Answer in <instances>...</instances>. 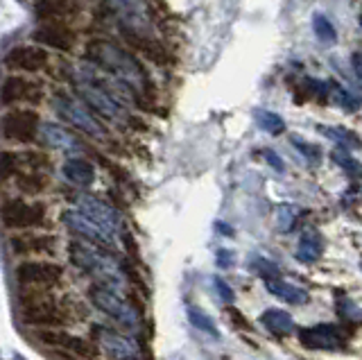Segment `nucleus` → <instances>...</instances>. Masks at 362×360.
I'll return each mask as SVG.
<instances>
[{
	"mask_svg": "<svg viewBox=\"0 0 362 360\" xmlns=\"http://www.w3.org/2000/svg\"><path fill=\"white\" fill-rule=\"evenodd\" d=\"M84 59L113 75L124 86H129L136 98H145L150 91V80H147V73L141 62L132 52L120 48L118 43L109 39H90L84 46Z\"/></svg>",
	"mask_w": 362,
	"mask_h": 360,
	"instance_id": "1",
	"label": "nucleus"
},
{
	"mask_svg": "<svg viewBox=\"0 0 362 360\" xmlns=\"http://www.w3.org/2000/svg\"><path fill=\"white\" fill-rule=\"evenodd\" d=\"M71 261L79 272L88 274L100 286H107L111 290H124V274L118 265V261L109 254V250L100 245H93L88 240H73L71 243Z\"/></svg>",
	"mask_w": 362,
	"mask_h": 360,
	"instance_id": "2",
	"label": "nucleus"
},
{
	"mask_svg": "<svg viewBox=\"0 0 362 360\" xmlns=\"http://www.w3.org/2000/svg\"><path fill=\"white\" fill-rule=\"evenodd\" d=\"M50 103H52L54 114L59 116L64 122H68L71 127L79 129L82 134H86V137L95 139V141H109L107 127L102 125V120L88 109V105L75 91H68V88H54Z\"/></svg>",
	"mask_w": 362,
	"mask_h": 360,
	"instance_id": "3",
	"label": "nucleus"
},
{
	"mask_svg": "<svg viewBox=\"0 0 362 360\" xmlns=\"http://www.w3.org/2000/svg\"><path fill=\"white\" fill-rule=\"evenodd\" d=\"M45 222H48V204L45 202L18 193L0 199V224L5 229H43Z\"/></svg>",
	"mask_w": 362,
	"mask_h": 360,
	"instance_id": "4",
	"label": "nucleus"
},
{
	"mask_svg": "<svg viewBox=\"0 0 362 360\" xmlns=\"http://www.w3.org/2000/svg\"><path fill=\"white\" fill-rule=\"evenodd\" d=\"M43 118L34 107H9L0 114V139L9 145L30 148L41 141Z\"/></svg>",
	"mask_w": 362,
	"mask_h": 360,
	"instance_id": "5",
	"label": "nucleus"
},
{
	"mask_svg": "<svg viewBox=\"0 0 362 360\" xmlns=\"http://www.w3.org/2000/svg\"><path fill=\"white\" fill-rule=\"evenodd\" d=\"M45 84L34 75L7 73L0 82V105L9 107H41L45 103Z\"/></svg>",
	"mask_w": 362,
	"mask_h": 360,
	"instance_id": "6",
	"label": "nucleus"
},
{
	"mask_svg": "<svg viewBox=\"0 0 362 360\" xmlns=\"http://www.w3.org/2000/svg\"><path fill=\"white\" fill-rule=\"evenodd\" d=\"M3 66L9 73H21V75H41L52 66V54L48 48L39 46V43H16L11 46L5 57Z\"/></svg>",
	"mask_w": 362,
	"mask_h": 360,
	"instance_id": "7",
	"label": "nucleus"
},
{
	"mask_svg": "<svg viewBox=\"0 0 362 360\" xmlns=\"http://www.w3.org/2000/svg\"><path fill=\"white\" fill-rule=\"evenodd\" d=\"M34 337H37L39 344L48 347L50 352L68 356L73 360H93L98 356V349L90 340L64 333L62 329H34Z\"/></svg>",
	"mask_w": 362,
	"mask_h": 360,
	"instance_id": "8",
	"label": "nucleus"
},
{
	"mask_svg": "<svg viewBox=\"0 0 362 360\" xmlns=\"http://www.w3.org/2000/svg\"><path fill=\"white\" fill-rule=\"evenodd\" d=\"M88 297L90 301L95 303V308H100L105 315L116 320L120 326L129 331H136L139 329V313L132 306V303L122 297V292L118 290H111L107 286H100V284H93L88 290Z\"/></svg>",
	"mask_w": 362,
	"mask_h": 360,
	"instance_id": "9",
	"label": "nucleus"
},
{
	"mask_svg": "<svg viewBox=\"0 0 362 360\" xmlns=\"http://www.w3.org/2000/svg\"><path fill=\"white\" fill-rule=\"evenodd\" d=\"M21 322L32 326V329H64L71 322L64 303L54 301V297L41 301H23L18 303Z\"/></svg>",
	"mask_w": 362,
	"mask_h": 360,
	"instance_id": "10",
	"label": "nucleus"
},
{
	"mask_svg": "<svg viewBox=\"0 0 362 360\" xmlns=\"http://www.w3.org/2000/svg\"><path fill=\"white\" fill-rule=\"evenodd\" d=\"M52 156L45 150H0V184L25 170H52Z\"/></svg>",
	"mask_w": 362,
	"mask_h": 360,
	"instance_id": "11",
	"label": "nucleus"
},
{
	"mask_svg": "<svg viewBox=\"0 0 362 360\" xmlns=\"http://www.w3.org/2000/svg\"><path fill=\"white\" fill-rule=\"evenodd\" d=\"M7 247L14 256H50L57 252V236L41 229H23L11 231L7 238Z\"/></svg>",
	"mask_w": 362,
	"mask_h": 360,
	"instance_id": "12",
	"label": "nucleus"
},
{
	"mask_svg": "<svg viewBox=\"0 0 362 360\" xmlns=\"http://www.w3.org/2000/svg\"><path fill=\"white\" fill-rule=\"evenodd\" d=\"M14 279L18 288L25 286H37V288H52L64 279V267L59 263L50 261H23L14 267Z\"/></svg>",
	"mask_w": 362,
	"mask_h": 360,
	"instance_id": "13",
	"label": "nucleus"
},
{
	"mask_svg": "<svg viewBox=\"0 0 362 360\" xmlns=\"http://www.w3.org/2000/svg\"><path fill=\"white\" fill-rule=\"evenodd\" d=\"M30 41L48 50L73 52L77 48L79 37L73 23H37V28L30 32Z\"/></svg>",
	"mask_w": 362,
	"mask_h": 360,
	"instance_id": "14",
	"label": "nucleus"
},
{
	"mask_svg": "<svg viewBox=\"0 0 362 360\" xmlns=\"http://www.w3.org/2000/svg\"><path fill=\"white\" fill-rule=\"evenodd\" d=\"M62 222L66 224L68 229H71L73 233H77L82 240H88V243H93V245H100V247H105V250H109V247H116L118 240L113 238L111 233H107L105 229L100 227L98 222L90 220L86 213H82L77 207H71V209H66L62 213Z\"/></svg>",
	"mask_w": 362,
	"mask_h": 360,
	"instance_id": "15",
	"label": "nucleus"
},
{
	"mask_svg": "<svg viewBox=\"0 0 362 360\" xmlns=\"http://www.w3.org/2000/svg\"><path fill=\"white\" fill-rule=\"evenodd\" d=\"M75 207H77L79 211H82V213H86V216H88L90 220H93V222H98L102 229L113 236V238L120 240L122 220H120V216H118V211L113 209V207H109L107 202H102V199H98V197H93V195L82 193V195H77V197H75Z\"/></svg>",
	"mask_w": 362,
	"mask_h": 360,
	"instance_id": "16",
	"label": "nucleus"
},
{
	"mask_svg": "<svg viewBox=\"0 0 362 360\" xmlns=\"http://www.w3.org/2000/svg\"><path fill=\"white\" fill-rule=\"evenodd\" d=\"M79 0H32V14L37 23H73L82 16Z\"/></svg>",
	"mask_w": 362,
	"mask_h": 360,
	"instance_id": "17",
	"label": "nucleus"
},
{
	"mask_svg": "<svg viewBox=\"0 0 362 360\" xmlns=\"http://www.w3.org/2000/svg\"><path fill=\"white\" fill-rule=\"evenodd\" d=\"M100 3H105V7L120 18L118 25L143 32V35L150 32V12H147L145 0H100Z\"/></svg>",
	"mask_w": 362,
	"mask_h": 360,
	"instance_id": "18",
	"label": "nucleus"
},
{
	"mask_svg": "<svg viewBox=\"0 0 362 360\" xmlns=\"http://www.w3.org/2000/svg\"><path fill=\"white\" fill-rule=\"evenodd\" d=\"M39 143L45 145L48 150L62 152L68 156H82V152H84V143L79 141L71 129H66L64 125L52 122V120H43Z\"/></svg>",
	"mask_w": 362,
	"mask_h": 360,
	"instance_id": "19",
	"label": "nucleus"
},
{
	"mask_svg": "<svg viewBox=\"0 0 362 360\" xmlns=\"http://www.w3.org/2000/svg\"><path fill=\"white\" fill-rule=\"evenodd\" d=\"M98 342L111 360H141V347L129 335L98 329Z\"/></svg>",
	"mask_w": 362,
	"mask_h": 360,
	"instance_id": "20",
	"label": "nucleus"
},
{
	"mask_svg": "<svg viewBox=\"0 0 362 360\" xmlns=\"http://www.w3.org/2000/svg\"><path fill=\"white\" fill-rule=\"evenodd\" d=\"M9 184H11V188H14L18 195L39 197L43 193H48L52 179H50L48 170H25V173H18V175L11 177Z\"/></svg>",
	"mask_w": 362,
	"mask_h": 360,
	"instance_id": "21",
	"label": "nucleus"
},
{
	"mask_svg": "<svg viewBox=\"0 0 362 360\" xmlns=\"http://www.w3.org/2000/svg\"><path fill=\"white\" fill-rule=\"evenodd\" d=\"M299 340L308 349H337L342 347V333L337 331V326L320 324L313 326V329H301Z\"/></svg>",
	"mask_w": 362,
	"mask_h": 360,
	"instance_id": "22",
	"label": "nucleus"
},
{
	"mask_svg": "<svg viewBox=\"0 0 362 360\" xmlns=\"http://www.w3.org/2000/svg\"><path fill=\"white\" fill-rule=\"evenodd\" d=\"M62 175L68 184H73L77 188H86L95 182V168L84 156H68L62 166Z\"/></svg>",
	"mask_w": 362,
	"mask_h": 360,
	"instance_id": "23",
	"label": "nucleus"
},
{
	"mask_svg": "<svg viewBox=\"0 0 362 360\" xmlns=\"http://www.w3.org/2000/svg\"><path fill=\"white\" fill-rule=\"evenodd\" d=\"M267 290L272 295L281 297L283 301H290V303H297V306H303L305 301H308V292L303 288L294 286V284H288V281H281V279H272V281H265Z\"/></svg>",
	"mask_w": 362,
	"mask_h": 360,
	"instance_id": "24",
	"label": "nucleus"
},
{
	"mask_svg": "<svg viewBox=\"0 0 362 360\" xmlns=\"http://www.w3.org/2000/svg\"><path fill=\"white\" fill-rule=\"evenodd\" d=\"M324 252V243H322V236L317 231H305L301 238H299V245H297V258L303 263H315L317 258L322 256Z\"/></svg>",
	"mask_w": 362,
	"mask_h": 360,
	"instance_id": "25",
	"label": "nucleus"
},
{
	"mask_svg": "<svg viewBox=\"0 0 362 360\" xmlns=\"http://www.w3.org/2000/svg\"><path fill=\"white\" fill-rule=\"evenodd\" d=\"M260 322H263V326H267L274 335H290L294 331V322L286 310H276V308L265 310Z\"/></svg>",
	"mask_w": 362,
	"mask_h": 360,
	"instance_id": "26",
	"label": "nucleus"
},
{
	"mask_svg": "<svg viewBox=\"0 0 362 360\" xmlns=\"http://www.w3.org/2000/svg\"><path fill=\"white\" fill-rule=\"evenodd\" d=\"M254 118L258 122V127L265 129L267 134H281V132H286V120H283L279 114H274V111L258 109Z\"/></svg>",
	"mask_w": 362,
	"mask_h": 360,
	"instance_id": "27",
	"label": "nucleus"
},
{
	"mask_svg": "<svg viewBox=\"0 0 362 360\" xmlns=\"http://www.w3.org/2000/svg\"><path fill=\"white\" fill-rule=\"evenodd\" d=\"M313 30H315V37L320 39L322 43H335V39H337L335 25L324 14H315L313 16Z\"/></svg>",
	"mask_w": 362,
	"mask_h": 360,
	"instance_id": "28",
	"label": "nucleus"
},
{
	"mask_svg": "<svg viewBox=\"0 0 362 360\" xmlns=\"http://www.w3.org/2000/svg\"><path fill=\"white\" fill-rule=\"evenodd\" d=\"M328 93H331L333 103H337L342 109H346V111H358L360 103H358V100L346 91V88L339 86L337 82H331V84H328Z\"/></svg>",
	"mask_w": 362,
	"mask_h": 360,
	"instance_id": "29",
	"label": "nucleus"
},
{
	"mask_svg": "<svg viewBox=\"0 0 362 360\" xmlns=\"http://www.w3.org/2000/svg\"><path fill=\"white\" fill-rule=\"evenodd\" d=\"M328 139H333V141H337V143H342L344 148H360L362 145V141L356 137L354 132H346V129H342V127H320Z\"/></svg>",
	"mask_w": 362,
	"mask_h": 360,
	"instance_id": "30",
	"label": "nucleus"
},
{
	"mask_svg": "<svg viewBox=\"0 0 362 360\" xmlns=\"http://www.w3.org/2000/svg\"><path fill=\"white\" fill-rule=\"evenodd\" d=\"M331 156H333V161L342 166L349 175H354V177H362V163H360V161H356L354 156L349 154V150H344V152H342V150H337V152H333Z\"/></svg>",
	"mask_w": 362,
	"mask_h": 360,
	"instance_id": "31",
	"label": "nucleus"
},
{
	"mask_svg": "<svg viewBox=\"0 0 362 360\" xmlns=\"http://www.w3.org/2000/svg\"><path fill=\"white\" fill-rule=\"evenodd\" d=\"M254 272L265 281L279 279V267L272 261H267V258H254Z\"/></svg>",
	"mask_w": 362,
	"mask_h": 360,
	"instance_id": "32",
	"label": "nucleus"
},
{
	"mask_svg": "<svg viewBox=\"0 0 362 360\" xmlns=\"http://www.w3.org/2000/svg\"><path fill=\"white\" fill-rule=\"evenodd\" d=\"M188 318H190L192 324L197 326V329L206 331V333H211V335H218V329H215V324H213L204 313H199V310H195V308H190V310H188Z\"/></svg>",
	"mask_w": 362,
	"mask_h": 360,
	"instance_id": "33",
	"label": "nucleus"
},
{
	"mask_svg": "<svg viewBox=\"0 0 362 360\" xmlns=\"http://www.w3.org/2000/svg\"><path fill=\"white\" fill-rule=\"evenodd\" d=\"M276 218H279V227H281V231H288V229L292 227L294 218H297V209L290 207V204H283V207H279V211H276Z\"/></svg>",
	"mask_w": 362,
	"mask_h": 360,
	"instance_id": "34",
	"label": "nucleus"
},
{
	"mask_svg": "<svg viewBox=\"0 0 362 360\" xmlns=\"http://www.w3.org/2000/svg\"><path fill=\"white\" fill-rule=\"evenodd\" d=\"M292 145H297V148L308 156V159H320V148H317V145H310V143H305L301 137H292Z\"/></svg>",
	"mask_w": 362,
	"mask_h": 360,
	"instance_id": "35",
	"label": "nucleus"
},
{
	"mask_svg": "<svg viewBox=\"0 0 362 360\" xmlns=\"http://www.w3.org/2000/svg\"><path fill=\"white\" fill-rule=\"evenodd\" d=\"M215 288H218V292H220V297L224 299V301H233V290L226 286V281H222V279H215Z\"/></svg>",
	"mask_w": 362,
	"mask_h": 360,
	"instance_id": "36",
	"label": "nucleus"
},
{
	"mask_svg": "<svg viewBox=\"0 0 362 360\" xmlns=\"http://www.w3.org/2000/svg\"><path fill=\"white\" fill-rule=\"evenodd\" d=\"M263 154H265V159L269 161V166H272V168H274V170L283 173V161L279 159V156H276L274 152H272V150H265Z\"/></svg>",
	"mask_w": 362,
	"mask_h": 360,
	"instance_id": "37",
	"label": "nucleus"
},
{
	"mask_svg": "<svg viewBox=\"0 0 362 360\" xmlns=\"http://www.w3.org/2000/svg\"><path fill=\"white\" fill-rule=\"evenodd\" d=\"M351 66H354V71L358 75V82L362 84V52H356L354 57H351Z\"/></svg>",
	"mask_w": 362,
	"mask_h": 360,
	"instance_id": "38",
	"label": "nucleus"
},
{
	"mask_svg": "<svg viewBox=\"0 0 362 360\" xmlns=\"http://www.w3.org/2000/svg\"><path fill=\"white\" fill-rule=\"evenodd\" d=\"M360 28H362V14H360Z\"/></svg>",
	"mask_w": 362,
	"mask_h": 360,
	"instance_id": "39",
	"label": "nucleus"
}]
</instances>
